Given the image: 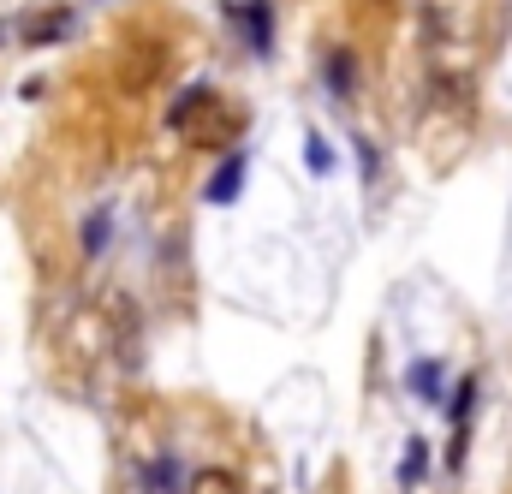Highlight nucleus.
<instances>
[{
  "label": "nucleus",
  "mask_w": 512,
  "mask_h": 494,
  "mask_svg": "<svg viewBox=\"0 0 512 494\" xmlns=\"http://www.w3.org/2000/svg\"><path fill=\"white\" fill-rule=\"evenodd\" d=\"M102 245H108V215H90V221H84V250L96 256Z\"/></svg>",
  "instance_id": "11"
},
{
  "label": "nucleus",
  "mask_w": 512,
  "mask_h": 494,
  "mask_svg": "<svg viewBox=\"0 0 512 494\" xmlns=\"http://www.w3.org/2000/svg\"><path fill=\"white\" fill-rule=\"evenodd\" d=\"M304 161H310V173H334V149H328V137H304Z\"/></svg>",
  "instance_id": "8"
},
{
  "label": "nucleus",
  "mask_w": 512,
  "mask_h": 494,
  "mask_svg": "<svg viewBox=\"0 0 512 494\" xmlns=\"http://www.w3.org/2000/svg\"><path fill=\"white\" fill-rule=\"evenodd\" d=\"M322 72H328V90H334V96H352V90H358V60H352L346 48H328V66H322Z\"/></svg>",
  "instance_id": "4"
},
{
  "label": "nucleus",
  "mask_w": 512,
  "mask_h": 494,
  "mask_svg": "<svg viewBox=\"0 0 512 494\" xmlns=\"http://www.w3.org/2000/svg\"><path fill=\"white\" fill-rule=\"evenodd\" d=\"M239 191H245V155L221 161V167H215V179L203 185V197H209V203H221V209H227V203H239Z\"/></svg>",
  "instance_id": "3"
},
{
  "label": "nucleus",
  "mask_w": 512,
  "mask_h": 494,
  "mask_svg": "<svg viewBox=\"0 0 512 494\" xmlns=\"http://www.w3.org/2000/svg\"><path fill=\"white\" fill-rule=\"evenodd\" d=\"M191 494H245V489H239V477H233V471H221V465H203V471L191 477Z\"/></svg>",
  "instance_id": "6"
},
{
  "label": "nucleus",
  "mask_w": 512,
  "mask_h": 494,
  "mask_svg": "<svg viewBox=\"0 0 512 494\" xmlns=\"http://www.w3.org/2000/svg\"><path fill=\"white\" fill-rule=\"evenodd\" d=\"M221 12L233 18V30H245L251 54H268L274 48V6L268 0H221Z\"/></svg>",
  "instance_id": "2"
},
{
  "label": "nucleus",
  "mask_w": 512,
  "mask_h": 494,
  "mask_svg": "<svg viewBox=\"0 0 512 494\" xmlns=\"http://www.w3.org/2000/svg\"><path fill=\"white\" fill-rule=\"evenodd\" d=\"M173 131H179V137H191V143H227L239 125L227 120V108L215 102V90H203V84H197V90H185V102L173 108Z\"/></svg>",
  "instance_id": "1"
},
{
  "label": "nucleus",
  "mask_w": 512,
  "mask_h": 494,
  "mask_svg": "<svg viewBox=\"0 0 512 494\" xmlns=\"http://www.w3.org/2000/svg\"><path fill=\"white\" fill-rule=\"evenodd\" d=\"M471 405H477V381H459V393H453V411H447L459 435H465V423H471Z\"/></svg>",
  "instance_id": "9"
},
{
  "label": "nucleus",
  "mask_w": 512,
  "mask_h": 494,
  "mask_svg": "<svg viewBox=\"0 0 512 494\" xmlns=\"http://www.w3.org/2000/svg\"><path fill=\"white\" fill-rule=\"evenodd\" d=\"M423 471H429V447H423V441H411V447H405V465H399V483H405V489H417V477H423Z\"/></svg>",
  "instance_id": "7"
},
{
  "label": "nucleus",
  "mask_w": 512,
  "mask_h": 494,
  "mask_svg": "<svg viewBox=\"0 0 512 494\" xmlns=\"http://www.w3.org/2000/svg\"><path fill=\"white\" fill-rule=\"evenodd\" d=\"M411 393H423V399H441V370H435L429 358L411 370Z\"/></svg>",
  "instance_id": "10"
},
{
  "label": "nucleus",
  "mask_w": 512,
  "mask_h": 494,
  "mask_svg": "<svg viewBox=\"0 0 512 494\" xmlns=\"http://www.w3.org/2000/svg\"><path fill=\"white\" fill-rule=\"evenodd\" d=\"M72 18H78L72 6H54V12H42V18H36V24L24 30V42H60V36L72 30Z\"/></svg>",
  "instance_id": "5"
},
{
  "label": "nucleus",
  "mask_w": 512,
  "mask_h": 494,
  "mask_svg": "<svg viewBox=\"0 0 512 494\" xmlns=\"http://www.w3.org/2000/svg\"><path fill=\"white\" fill-rule=\"evenodd\" d=\"M370 6H393V0H370Z\"/></svg>",
  "instance_id": "12"
}]
</instances>
